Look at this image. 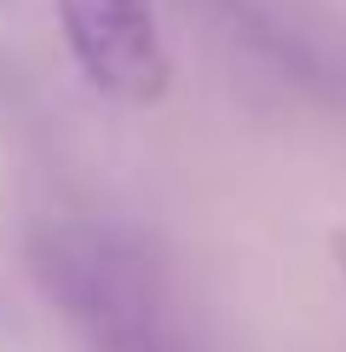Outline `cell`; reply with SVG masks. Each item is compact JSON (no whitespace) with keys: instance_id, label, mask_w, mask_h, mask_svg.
I'll return each mask as SVG.
<instances>
[{"instance_id":"cell-1","label":"cell","mask_w":346,"mask_h":352,"mask_svg":"<svg viewBox=\"0 0 346 352\" xmlns=\"http://www.w3.org/2000/svg\"><path fill=\"white\" fill-rule=\"evenodd\" d=\"M29 272L93 352H208L144 237L104 219H52L29 237Z\"/></svg>"},{"instance_id":"cell-3","label":"cell","mask_w":346,"mask_h":352,"mask_svg":"<svg viewBox=\"0 0 346 352\" xmlns=\"http://www.w3.org/2000/svg\"><path fill=\"white\" fill-rule=\"evenodd\" d=\"M329 254H335V272H341V283H346V226L329 237Z\"/></svg>"},{"instance_id":"cell-2","label":"cell","mask_w":346,"mask_h":352,"mask_svg":"<svg viewBox=\"0 0 346 352\" xmlns=\"http://www.w3.org/2000/svg\"><path fill=\"white\" fill-rule=\"evenodd\" d=\"M64 47L93 93L110 104L150 110L173 87V58L156 23V0H52Z\"/></svg>"}]
</instances>
